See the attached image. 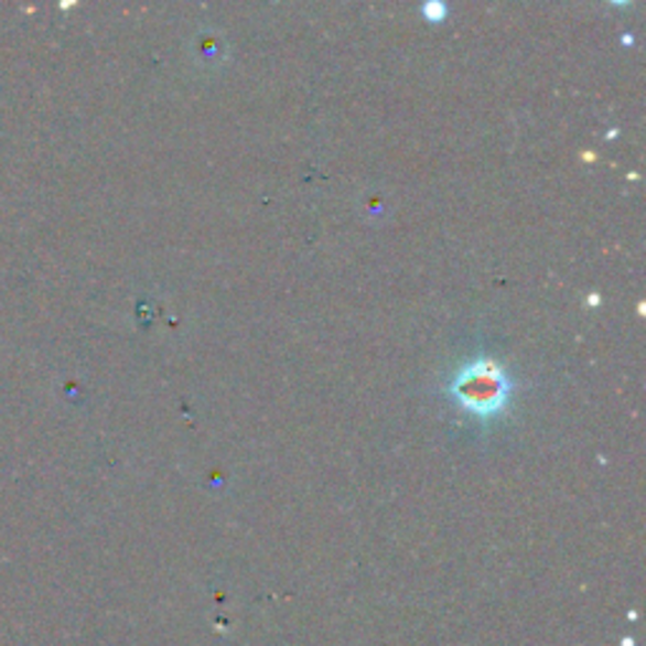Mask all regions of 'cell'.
<instances>
[{
    "mask_svg": "<svg viewBox=\"0 0 646 646\" xmlns=\"http://www.w3.org/2000/svg\"><path fill=\"white\" fill-rule=\"evenodd\" d=\"M450 395L455 397L467 412L477 417H495L508 407L513 395V381L500 364L491 359H477L465 364L450 384Z\"/></svg>",
    "mask_w": 646,
    "mask_h": 646,
    "instance_id": "1",
    "label": "cell"
}]
</instances>
